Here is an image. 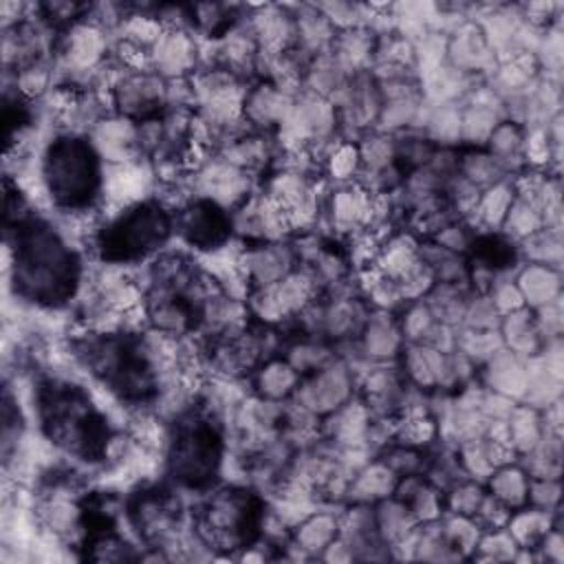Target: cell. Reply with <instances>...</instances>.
Wrapping results in <instances>:
<instances>
[{"label":"cell","instance_id":"52a82bcc","mask_svg":"<svg viewBox=\"0 0 564 564\" xmlns=\"http://www.w3.org/2000/svg\"><path fill=\"white\" fill-rule=\"evenodd\" d=\"M198 516L200 531L225 549L249 546L260 535L262 500L247 489H225L207 500Z\"/></svg>","mask_w":564,"mask_h":564},{"label":"cell","instance_id":"5b68a950","mask_svg":"<svg viewBox=\"0 0 564 564\" xmlns=\"http://www.w3.org/2000/svg\"><path fill=\"white\" fill-rule=\"evenodd\" d=\"M172 234V218L159 203H137L112 218L97 234L104 260L121 264L137 262L161 249Z\"/></svg>","mask_w":564,"mask_h":564},{"label":"cell","instance_id":"ba28073f","mask_svg":"<svg viewBox=\"0 0 564 564\" xmlns=\"http://www.w3.org/2000/svg\"><path fill=\"white\" fill-rule=\"evenodd\" d=\"M178 231L196 249H218L231 234V218L216 200H196L183 209Z\"/></svg>","mask_w":564,"mask_h":564},{"label":"cell","instance_id":"7a4b0ae2","mask_svg":"<svg viewBox=\"0 0 564 564\" xmlns=\"http://www.w3.org/2000/svg\"><path fill=\"white\" fill-rule=\"evenodd\" d=\"M37 414L46 438L86 463L106 458L110 427L88 392L70 381L44 379L37 386Z\"/></svg>","mask_w":564,"mask_h":564},{"label":"cell","instance_id":"277c9868","mask_svg":"<svg viewBox=\"0 0 564 564\" xmlns=\"http://www.w3.org/2000/svg\"><path fill=\"white\" fill-rule=\"evenodd\" d=\"M42 181L64 209H86L101 189V167L95 148L77 134L55 137L42 159Z\"/></svg>","mask_w":564,"mask_h":564},{"label":"cell","instance_id":"9c48e42d","mask_svg":"<svg viewBox=\"0 0 564 564\" xmlns=\"http://www.w3.org/2000/svg\"><path fill=\"white\" fill-rule=\"evenodd\" d=\"M474 256L480 260L478 267L489 271H502L516 262V249L500 236H480L471 242Z\"/></svg>","mask_w":564,"mask_h":564},{"label":"cell","instance_id":"6da1fadb","mask_svg":"<svg viewBox=\"0 0 564 564\" xmlns=\"http://www.w3.org/2000/svg\"><path fill=\"white\" fill-rule=\"evenodd\" d=\"M7 229L13 231L15 291L44 306H59L73 297L79 282V260L59 234L35 216Z\"/></svg>","mask_w":564,"mask_h":564},{"label":"cell","instance_id":"8992f818","mask_svg":"<svg viewBox=\"0 0 564 564\" xmlns=\"http://www.w3.org/2000/svg\"><path fill=\"white\" fill-rule=\"evenodd\" d=\"M223 460V436L214 423L203 416H187L176 423L167 463L174 478L189 487H207L220 469Z\"/></svg>","mask_w":564,"mask_h":564},{"label":"cell","instance_id":"3957f363","mask_svg":"<svg viewBox=\"0 0 564 564\" xmlns=\"http://www.w3.org/2000/svg\"><path fill=\"white\" fill-rule=\"evenodd\" d=\"M86 366L121 401L145 403L156 394V372L137 337L101 335L82 350Z\"/></svg>","mask_w":564,"mask_h":564}]
</instances>
